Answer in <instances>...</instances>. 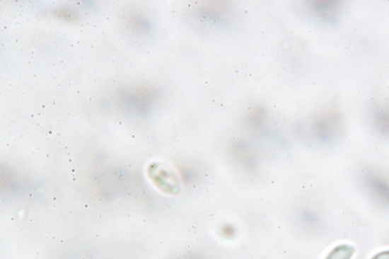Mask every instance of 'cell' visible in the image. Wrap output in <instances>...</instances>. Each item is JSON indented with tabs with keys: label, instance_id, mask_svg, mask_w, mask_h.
I'll return each instance as SVG.
<instances>
[{
	"label": "cell",
	"instance_id": "1",
	"mask_svg": "<svg viewBox=\"0 0 389 259\" xmlns=\"http://www.w3.org/2000/svg\"><path fill=\"white\" fill-rule=\"evenodd\" d=\"M355 248L352 246L341 245L335 248L326 259H352Z\"/></svg>",
	"mask_w": 389,
	"mask_h": 259
},
{
	"label": "cell",
	"instance_id": "2",
	"mask_svg": "<svg viewBox=\"0 0 389 259\" xmlns=\"http://www.w3.org/2000/svg\"><path fill=\"white\" fill-rule=\"evenodd\" d=\"M372 259H389V251L381 252L376 255Z\"/></svg>",
	"mask_w": 389,
	"mask_h": 259
}]
</instances>
